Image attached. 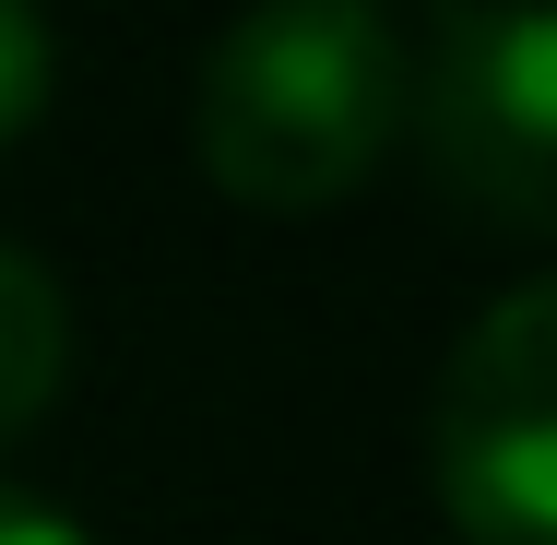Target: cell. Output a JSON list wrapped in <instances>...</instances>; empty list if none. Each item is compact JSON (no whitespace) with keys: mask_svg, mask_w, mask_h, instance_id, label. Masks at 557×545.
<instances>
[{"mask_svg":"<svg viewBox=\"0 0 557 545\" xmlns=\"http://www.w3.org/2000/svg\"><path fill=\"white\" fill-rule=\"evenodd\" d=\"M202 178L249 214H333L404 143V24L392 0H249L190 96Z\"/></svg>","mask_w":557,"mask_h":545,"instance_id":"obj_1","label":"cell"},{"mask_svg":"<svg viewBox=\"0 0 557 545\" xmlns=\"http://www.w3.org/2000/svg\"><path fill=\"white\" fill-rule=\"evenodd\" d=\"M404 131L428 190L486 237L557 225V24L546 0H428L404 36Z\"/></svg>","mask_w":557,"mask_h":545,"instance_id":"obj_2","label":"cell"},{"mask_svg":"<svg viewBox=\"0 0 557 545\" xmlns=\"http://www.w3.org/2000/svg\"><path fill=\"white\" fill-rule=\"evenodd\" d=\"M428 486L462 545H557V285L522 273L450 344L428 404Z\"/></svg>","mask_w":557,"mask_h":545,"instance_id":"obj_3","label":"cell"},{"mask_svg":"<svg viewBox=\"0 0 557 545\" xmlns=\"http://www.w3.org/2000/svg\"><path fill=\"white\" fill-rule=\"evenodd\" d=\"M72 392V297L36 249L0 237V450L48 428V404Z\"/></svg>","mask_w":557,"mask_h":545,"instance_id":"obj_4","label":"cell"},{"mask_svg":"<svg viewBox=\"0 0 557 545\" xmlns=\"http://www.w3.org/2000/svg\"><path fill=\"white\" fill-rule=\"evenodd\" d=\"M48 84H60V36L36 0H0V154L48 119Z\"/></svg>","mask_w":557,"mask_h":545,"instance_id":"obj_5","label":"cell"},{"mask_svg":"<svg viewBox=\"0 0 557 545\" xmlns=\"http://www.w3.org/2000/svg\"><path fill=\"white\" fill-rule=\"evenodd\" d=\"M0 545H96L72 510H48V498H24V486H0Z\"/></svg>","mask_w":557,"mask_h":545,"instance_id":"obj_6","label":"cell"}]
</instances>
